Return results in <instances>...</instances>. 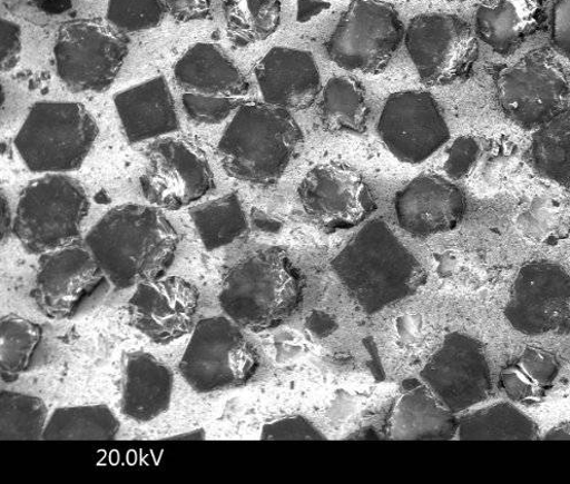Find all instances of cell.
<instances>
[{
  "label": "cell",
  "mask_w": 570,
  "mask_h": 484,
  "mask_svg": "<svg viewBox=\"0 0 570 484\" xmlns=\"http://www.w3.org/2000/svg\"><path fill=\"white\" fill-rule=\"evenodd\" d=\"M177 245L178 235L161 210L140 204L115 207L85 239L105 278L120 290L160 279Z\"/></svg>",
  "instance_id": "obj_1"
},
{
  "label": "cell",
  "mask_w": 570,
  "mask_h": 484,
  "mask_svg": "<svg viewBox=\"0 0 570 484\" xmlns=\"http://www.w3.org/2000/svg\"><path fill=\"white\" fill-rule=\"evenodd\" d=\"M332 267L348 295L368 315L413 296L425 284L421 264L382 219L365 224Z\"/></svg>",
  "instance_id": "obj_2"
},
{
  "label": "cell",
  "mask_w": 570,
  "mask_h": 484,
  "mask_svg": "<svg viewBox=\"0 0 570 484\" xmlns=\"http://www.w3.org/2000/svg\"><path fill=\"white\" fill-rule=\"evenodd\" d=\"M304 142V132L289 110L246 101L222 136L217 154L230 178L271 187L298 157Z\"/></svg>",
  "instance_id": "obj_3"
},
{
  "label": "cell",
  "mask_w": 570,
  "mask_h": 484,
  "mask_svg": "<svg viewBox=\"0 0 570 484\" xmlns=\"http://www.w3.org/2000/svg\"><path fill=\"white\" fill-rule=\"evenodd\" d=\"M302 295V278L288 255L271 248L240 259L228 270L219 303L239 327L262 332L288 319Z\"/></svg>",
  "instance_id": "obj_4"
},
{
  "label": "cell",
  "mask_w": 570,
  "mask_h": 484,
  "mask_svg": "<svg viewBox=\"0 0 570 484\" xmlns=\"http://www.w3.org/2000/svg\"><path fill=\"white\" fill-rule=\"evenodd\" d=\"M99 128L82 103H33L16 136L14 147L26 167L38 175H66L82 167Z\"/></svg>",
  "instance_id": "obj_5"
},
{
  "label": "cell",
  "mask_w": 570,
  "mask_h": 484,
  "mask_svg": "<svg viewBox=\"0 0 570 484\" xmlns=\"http://www.w3.org/2000/svg\"><path fill=\"white\" fill-rule=\"evenodd\" d=\"M89 210L81 182L65 175H47L21 191L13 234L28 254L42 256L77 245Z\"/></svg>",
  "instance_id": "obj_6"
},
{
  "label": "cell",
  "mask_w": 570,
  "mask_h": 484,
  "mask_svg": "<svg viewBox=\"0 0 570 484\" xmlns=\"http://www.w3.org/2000/svg\"><path fill=\"white\" fill-rule=\"evenodd\" d=\"M236 323L216 317L199 322L178 371L198 394L244 386L259 365L258 355Z\"/></svg>",
  "instance_id": "obj_7"
},
{
  "label": "cell",
  "mask_w": 570,
  "mask_h": 484,
  "mask_svg": "<svg viewBox=\"0 0 570 484\" xmlns=\"http://www.w3.org/2000/svg\"><path fill=\"white\" fill-rule=\"evenodd\" d=\"M396 8L385 0H352L340 18L326 50L347 72L376 76L384 71L405 39Z\"/></svg>",
  "instance_id": "obj_8"
},
{
  "label": "cell",
  "mask_w": 570,
  "mask_h": 484,
  "mask_svg": "<svg viewBox=\"0 0 570 484\" xmlns=\"http://www.w3.org/2000/svg\"><path fill=\"white\" fill-rule=\"evenodd\" d=\"M187 116L203 125H219L245 101L249 86L240 69L216 45L193 46L174 66Z\"/></svg>",
  "instance_id": "obj_9"
},
{
  "label": "cell",
  "mask_w": 570,
  "mask_h": 484,
  "mask_svg": "<svg viewBox=\"0 0 570 484\" xmlns=\"http://www.w3.org/2000/svg\"><path fill=\"white\" fill-rule=\"evenodd\" d=\"M127 55L124 32L95 20L63 24L53 48L57 75L76 93L109 90Z\"/></svg>",
  "instance_id": "obj_10"
},
{
  "label": "cell",
  "mask_w": 570,
  "mask_h": 484,
  "mask_svg": "<svg viewBox=\"0 0 570 484\" xmlns=\"http://www.w3.org/2000/svg\"><path fill=\"white\" fill-rule=\"evenodd\" d=\"M404 43L421 82L443 87L465 79L478 57V34L465 20L446 13L412 19Z\"/></svg>",
  "instance_id": "obj_11"
},
{
  "label": "cell",
  "mask_w": 570,
  "mask_h": 484,
  "mask_svg": "<svg viewBox=\"0 0 570 484\" xmlns=\"http://www.w3.org/2000/svg\"><path fill=\"white\" fill-rule=\"evenodd\" d=\"M497 97L507 117L524 129L540 128L561 111L569 86L560 62L534 50L498 73Z\"/></svg>",
  "instance_id": "obj_12"
},
{
  "label": "cell",
  "mask_w": 570,
  "mask_h": 484,
  "mask_svg": "<svg viewBox=\"0 0 570 484\" xmlns=\"http://www.w3.org/2000/svg\"><path fill=\"white\" fill-rule=\"evenodd\" d=\"M147 159L140 189L160 210H183L216 186L207 154L190 138L161 137L149 147Z\"/></svg>",
  "instance_id": "obj_13"
},
{
  "label": "cell",
  "mask_w": 570,
  "mask_h": 484,
  "mask_svg": "<svg viewBox=\"0 0 570 484\" xmlns=\"http://www.w3.org/2000/svg\"><path fill=\"white\" fill-rule=\"evenodd\" d=\"M377 132L386 150L409 165L433 157L450 140V128L435 97L425 90L387 96Z\"/></svg>",
  "instance_id": "obj_14"
},
{
  "label": "cell",
  "mask_w": 570,
  "mask_h": 484,
  "mask_svg": "<svg viewBox=\"0 0 570 484\" xmlns=\"http://www.w3.org/2000/svg\"><path fill=\"white\" fill-rule=\"evenodd\" d=\"M504 314L524 335L568 334L570 275L556 263H525L515 276Z\"/></svg>",
  "instance_id": "obj_15"
},
{
  "label": "cell",
  "mask_w": 570,
  "mask_h": 484,
  "mask_svg": "<svg viewBox=\"0 0 570 484\" xmlns=\"http://www.w3.org/2000/svg\"><path fill=\"white\" fill-rule=\"evenodd\" d=\"M298 197L306 215L331 230L358 227L377 207L361 172L335 161L311 168L298 187Z\"/></svg>",
  "instance_id": "obj_16"
},
{
  "label": "cell",
  "mask_w": 570,
  "mask_h": 484,
  "mask_svg": "<svg viewBox=\"0 0 570 484\" xmlns=\"http://www.w3.org/2000/svg\"><path fill=\"white\" fill-rule=\"evenodd\" d=\"M421 377L453 413L485 401L492 388L483 345L456 332L445 336L440 350L421 372Z\"/></svg>",
  "instance_id": "obj_17"
},
{
  "label": "cell",
  "mask_w": 570,
  "mask_h": 484,
  "mask_svg": "<svg viewBox=\"0 0 570 484\" xmlns=\"http://www.w3.org/2000/svg\"><path fill=\"white\" fill-rule=\"evenodd\" d=\"M105 278L88 248L69 246L40 256L32 298L51 319L73 315Z\"/></svg>",
  "instance_id": "obj_18"
},
{
  "label": "cell",
  "mask_w": 570,
  "mask_h": 484,
  "mask_svg": "<svg viewBox=\"0 0 570 484\" xmlns=\"http://www.w3.org/2000/svg\"><path fill=\"white\" fill-rule=\"evenodd\" d=\"M199 292L170 276L137 286L128 303L130 325L156 344L166 345L194 329Z\"/></svg>",
  "instance_id": "obj_19"
},
{
  "label": "cell",
  "mask_w": 570,
  "mask_h": 484,
  "mask_svg": "<svg viewBox=\"0 0 570 484\" xmlns=\"http://www.w3.org/2000/svg\"><path fill=\"white\" fill-rule=\"evenodd\" d=\"M466 209L465 194L450 179L433 172L410 181L395 198L400 226L421 238L454 229Z\"/></svg>",
  "instance_id": "obj_20"
},
{
  "label": "cell",
  "mask_w": 570,
  "mask_h": 484,
  "mask_svg": "<svg viewBox=\"0 0 570 484\" xmlns=\"http://www.w3.org/2000/svg\"><path fill=\"white\" fill-rule=\"evenodd\" d=\"M255 77L263 100L291 112L309 109L324 88L314 56L287 47L271 49L257 62Z\"/></svg>",
  "instance_id": "obj_21"
},
{
  "label": "cell",
  "mask_w": 570,
  "mask_h": 484,
  "mask_svg": "<svg viewBox=\"0 0 570 484\" xmlns=\"http://www.w3.org/2000/svg\"><path fill=\"white\" fill-rule=\"evenodd\" d=\"M114 101L122 131L130 145L180 130L175 101L164 77L118 92Z\"/></svg>",
  "instance_id": "obj_22"
},
{
  "label": "cell",
  "mask_w": 570,
  "mask_h": 484,
  "mask_svg": "<svg viewBox=\"0 0 570 484\" xmlns=\"http://www.w3.org/2000/svg\"><path fill=\"white\" fill-rule=\"evenodd\" d=\"M174 391L171 369L146 353L128 355L124 366L121 411L137 424H148L170 406Z\"/></svg>",
  "instance_id": "obj_23"
},
{
  "label": "cell",
  "mask_w": 570,
  "mask_h": 484,
  "mask_svg": "<svg viewBox=\"0 0 570 484\" xmlns=\"http://www.w3.org/2000/svg\"><path fill=\"white\" fill-rule=\"evenodd\" d=\"M544 18V0H484L475 12V32L494 52L508 56L540 29Z\"/></svg>",
  "instance_id": "obj_24"
},
{
  "label": "cell",
  "mask_w": 570,
  "mask_h": 484,
  "mask_svg": "<svg viewBox=\"0 0 570 484\" xmlns=\"http://www.w3.org/2000/svg\"><path fill=\"white\" fill-rule=\"evenodd\" d=\"M458 419L426 386L405 393L392 412L390 438L394 441H450Z\"/></svg>",
  "instance_id": "obj_25"
},
{
  "label": "cell",
  "mask_w": 570,
  "mask_h": 484,
  "mask_svg": "<svg viewBox=\"0 0 570 484\" xmlns=\"http://www.w3.org/2000/svg\"><path fill=\"white\" fill-rule=\"evenodd\" d=\"M563 189H534L519 201L518 231L534 245L554 246L570 236V194Z\"/></svg>",
  "instance_id": "obj_26"
},
{
  "label": "cell",
  "mask_w": 570,
  "mask_h": 484,
  "mask_svg": "<svg viewBox=\"0 0 570 484\" xmlns=\"http://www.w3.org/2000/svg\"><path fill=\"white\" fill-rule=\"evenodd\" d=\"M368 117L365 88L358 80L334 77L321 90L317 118L326 131L362 135L367 130Z\"/></svg>",
  "instance_id": "obj_27"
},
{
  "label": "cell",
  "mask_w": 570,
  "mask_h": 484,
  "mask_svg": "<svg viewBox=\"0 0 570 484\" xmlns=\"http://www.w3.org/2000/svg\"><path fill=\"white\" fill-rule=\"evenodd\" d=\"M460 441H540L537 423L510 403H498L458 421Z\"/></svg>",
  "instance_id": "obj_28"
},
{
  "label": "cell",
  "mask_w": 570,
  "mask_h": 484,
  "mask_svg": "<svg viewBox=\"0 0 570 484\" xmlns=\"http://www.w3.org/2000/svg\"><path fill=\"white\" fill-rule=\"evenodd\" d=\"M554 354L541 348H527L501 374V386L510 399L533 405L541 403L559 373Z\"/></svg>",
  "instance_id": "obj_29"
},
{
  "label": "cell",
  "mask_w": 570,
  "mask_h": 484,
  "mask_svg": "<svg viewBox=\"0 0 570 484\" xmlns=\"http://www.w3.org/2000/svg\"><path fill=\"white\" fill-rule=\"evenodd\" d=\"M529 160L542 178L570 190V110L561 111L533 134Z\"/></svg>",
  "instance_id": "obj_30"
},
{
  "label": "cell",
  "mask_w": 570,
  "mask_h": 484,
  "mask_svg": "<svg viewBox=\"0 0 570 484\" xmlns=\"http://www.w3.org/2000/svg\"><path fill=\"white\" fill-rule=\"evenodd\" d=\"M189 217L207 251L232 245L247 230L246 215L237 192L193 206Z\"/></svg>",
  "instance_id": "obj_31"
},
{
  "label": "cell",
  "mask_w": 570,
  "mask_h": 484,
  "mask_svg": "<svg viewBox=\"0 0 570 484\" xmlns=\"http://www.w3.org/2000/svg\"><path fill=\"white\" fill-rule=\"evenodd\" d=\"M120 423L109 406L61 407L48 421L43 441H115Z\"/></svg>",
  "instance_id": "obj_32"
},
{
  "label": "cell",
  "mask_w": 570,
  "mask_h": 484,
  "mask_svg": "<svg viewBox=\"0 0 570 484\" xmlns=\"http://www.w3.org/2000/svg\"><path fill=\"white\" fill-rule=\"evenodd\" d=\"M523 168L521 150L512 138L485 137L482 155L468 182L481 194L501 192L518 181Z\"/></svg>",
  "instance_id": "obj_33"
},
{
  "label": "cell",
  "mask_w": 570,
  "mask_h": 484,
  "mask_svg": "<svg viewBox=\"0 0 570 484\" xmlns=\"http://www.w3.org/2000/svg\"><path fill=\"white\" fill-rule=\"evenodd\" d=\"M281 13L282 0H227L230 37L239 46L266 41L278 29Z\"/></svg>",
  "instance_id": "obj_34"
},
{
  "label": "cell",
  "mask_w": 570,
  "mask_h": 484,
  "mask_svg": "<svg viewBox=\"0 0 570 484\" xmlns=\"http://www.w3.org/2000/svg\"><path fill=\"white\" fill-rule=\"evenodd\" d=\"M48 407L39 397L0 394V441H43Z\"/></svg>",
  "instance_id": "obj_35"
},
{
  "label": "cell",
  "mask_w": 570,
  "mask_h": 484,
  "mask_svg": "<svg viewBox=\"0 0 570 484\" xmlns=\"http://www.w3.org/2000/svg\"><path fill=\"white\" fill-rule=\"evenodd\" d=\"M42 334L39 325L14 315L0 320V374L4 383H14L27 371Z\"/></svg>",
  "instance_id": "obj_36"
},
{
  "label": "cell",
  "mask_w": 570,
  "mask_h": 484,
  "mask_svg": "<svg viewBox=\"0 0 570 484\" xmlns=\"http://www.w3.org/2000/svg\"><path fill=\"white\" fill-rule=\"evenodd\" d=\"M166 12L164 0H109L106 20L122 32L156 28Z\"/></svg>",
  "instance_id": "obj_37"
},
{
  "label": "cell",
  "mask_w": 570,
  "mask_h": 484,
  "mask_svg": "<svg viewBox=\"0 0 570 484\" xmlns=\"http://www.w3.org/2000/svg\"><path fill=\"white\" fill-rule=\"evenodd\" d=\"M485 137L463 135L453 141L446 151L444 170L453 182L469 181L482 155Z\"/></svg>",
  "instance_id": "obj_38"
},
{
  "label": "cell",
  "mask_w": 570,
  "mask_h": 484,
  "mask_svg": "<svg viewBox=\"0 0 570 484\" xmlns=\"http://www.w3.org/2000/svg\"><path fill=\"white\" fill-rule=\"evenodd\" d=\"M261 438L263 441H325L327 437L307 419L293 417L266 424Z\"/></svg>",
  "instance_id": "obj_39"
},
{
  "label": "cell",
  "mask_w": 570,
  "mask_h": 484,
  "mask_svg": "<svg viewBox=\"0 0 570 484\" xmlns=\"http://www.w3.org/2000/svg\"><path fill=\"white\" fill-rule=\"evenodd\" d=\"M22 50L21 28L16 22L2 19L0 23V65H2V72H11L17 67L20 60Z\"/></svg>",
  "instance_id": "obj_40"
},
{
  "label": "cell",
  "mask_w": 570,
  "mask_h": 484,
  "mask_svg": "<svg viewBox=\"0 0 570 484\" xmlns=\"http://www.w3.org/2000/svg\"><path fill=\"white\" fill-rule=\"evenodd\" d=\"M551 41L559 52L570 57V0H556L553 4Z\"/></svg>",
  "instance_id": "obj_41"
},
{
  "label": "cell",
  "mask_w": 570,
  "mask_h": 484,
  "mask_svg": "<svg viewBox=\"0 0 570 484\" xmlns=\"http://www.w3.org/2000/svg\"><path fill=\"white\" fill-rule=\"evenodd\" d=\"M0 211H2V217H0V239H2V246H4L6 241L13 233L14 223L11 206L4 190L0 192Z\"/></svg>",
  "instance_id": "obj_42"
},
{
  "label": "cell",
  "mask_w": 570,
  "mask_h": 484,
  "mask_svg": "<svg viewBox=\"0 0 570 484\" xmlns=\"http://www.w3.org/2000/svg\"><path fill=\"white\" fill-rule=\"evenodd\" d=\"M546 441H570V421L559 424L552 428L547 436Z\"/></svg>",
  "instance_id": "obj_43"
},
{
  "label": "cell",
  "mask_w": 570,
  "mask_h": 484,
  "mask_svg": "<svg viewBox=\"0 0 570 484\" xmlns=\"http://www.w3.org/2000/svg\"><path fill=\"white\" fill-rule=\"evenodd\" d=\"M171 441H200L205 439V432L203 429H199L197 432L184 434V435H177L174 437H170Z\"/></svg>",
  "instance_id": "obj_44"
},
{
  "label": "cell",
  "mask_w": 570,
  "mask_h": 484,
  "mask_svg": "<svg viewBox=\"0 0 570 484\" xmlns=\"http://www.w3.org/2000/svg\"><path fill=\"white\" fill-rule=\"evenodd\" d=\"M449 2H468V0H449Z\"/></svg>",
  "instance_id": "obj_45"
},
{
  "label": "cell",
  "mask_w": 570,
  "mask_h": 484,
  "mask_svg": "<svg viewBox=\"0 0 570 484\" xmlns=\"http://www.w3.org/2000/svg\"><path fill=\"white\" fill-rule=\"evenodd\" d=\"M385 2H387V0H385Z\"/></svg>",
  "instance_id": "obj_46"
}]
</instances>
